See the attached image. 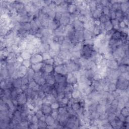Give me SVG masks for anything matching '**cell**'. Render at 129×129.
Masks as SVG:
<instances>
[{
    "label": "cell",
    "instance_id": "6da1fadb",
    "mask_svg": "<svg viewBox=\"0 0 129 129\" xmlns=\"http://www.w3.org/2000/svg\"><path fill=\"white\" fill-rule=\"evenodd\" d=\"M116 84L117 88L122 90H126L129 89V80L125 79L121 74L117 80Z\"/></svg>",
    "mask_w": 129,
    "mask_h": 129
},
{
    "label": "cell",
    "instance_id": "7a4b0ae2",
    "mask_svg": "<svg viewBox=\"0 0 129 129\" xmlns=\"http://www.w3.org/2000/svg\"><path fill=\"white\" fill-rule=\"evenodd\" d=\"M54 73L66 75L68 73V71L66 65L62 64L54 66Z\"/></svg>",
    "mask_w": 129,
    "mask_h": 129
},
{
    "label": "cell",
    "instance_id": "3957f363",
    "mask_svg": "<svg viewBox=\"0 0 129 129\" xmlns=\"http://www.w3.org/2000/svg\"><path fill=\"white\" fill-rule=\"evenodd\" d=\"M73 27L75 31H82L84 29V23L79 21L78 19L71 22Z\"/></svg>",
    "mask_w": 129,
    "mask_h": 129
},
{
    "label": "cell",
    "instance_id": "277c9868",
    "mask_svg": "<svg viewBox=\"0 0 129 129\" xmlns=\"http://www.w3.org/2000/svg\"><path fill=\"white\" fill-rule=\"evenodd\" d=\"M30 60L32 64L42 63L43 61L42 54L40 53H36L34 55H32Z\"/></svg>",
    "mask_w": 129,
    "mask_h": 129
},
{
    "label": "cell",
    "instance_id": "5b68a950",
    "mask_svg": "<svg viewBox=\"0 0 129 129\" xmlns=\"http://www.w3.org/2000/svg\"><path fill=\"white\" fill-rule=\"evenodd\" d=\"M119 65L118 61L114 59L112 60H109L107 61V67L110 69L117 70V68Z\"/></svg>",
    "mask_w": 129,
    "mask_h": 129
},
{
    "label": "cell",
    "instance_id": "8992f818",
    "mask_svg": "<svg viewBox=\"0 0 129 129\" xmlns=\"http://www.w3.org/2000/svg\"><path fill=\"white\" fill-rule=\"evenodd\" d=\"M11 77L9 72L6 67L1 68V71H0V80H5Z\"/></svg>",
    "mask_w": 129,
    "mask_h": 129
},
{
    "label": "cell",
    "instance_id": "52a82bcc",
    "mask_svg": "<svg viewBox=\"0 0 129 129\" xmlns=\"http://www.w3.org/2000/svg\"><path fill=\"white\" fill-rule=\"evenodd\" d=\"M39 53L42 54L45 53H48L50 50V45L47 43H41L38 47Z\"/></svg>",
    "mask_w": 129,
    "mask_h": 129
},
{
    "label": "cell",
    "instance_id": "ba28073f",
    "mask_svg": "<svg viewBox=\"0 0 129 129\" xmlns=\"http://www.w3.org/2000/svg\"><path fill=\"white\" fill-rule=\"evenodd\" d=\"M83 37H84V41L92 40L94 39L95 38L92 32L89 30L84 29L83 30Z\"/></svg>",
    "mask_w": 129,
    "mask_h": 129
},
{
    "label": "cell",
    "instance_id": "9c48e42d",
    "mask_svg": "<svg viewBox=\"0 0 129 129\" xmlns=\"http://www.w3.org/2000/svg\"><path fill=\"white\" fill-rule=\"evenodd\" d=\"M60 25V22L54 19L52 20H49L47 28H48L51 30L54 31L59 27Z\"/></svg>",
    "mask_w": 129,
    "mask_h": 129
},
{
    "label": "cell",
    "instance_id": "30bf717a",
    "mask_svg": "<svg viewBox=\"0 0 129 129\" xmlns=\"http://www.w3.org/2000/svg\"><path fill=\"white\" fill-rule=\"evenodd\" d=\"M17 100L18 102V104L20 105H26L27 102L28 97L24 92L18 95L17 97Z\"/></svg>",
    "mask_w": 129,
    "mask_h": 129
},
{
    "label": "cell",
    "instance_id": "8fae6325",
    "mask_svg": "<svg viewBox=\"0 0 129 129\" xmlns=\"http://www.w3.org/2000/svg\"><path fill=\"white\" fill-rule=\"evenodd\" d=\"M40 110L45 115H50L51 112L53 111V109L51 108L50 105L45 104H42L40 108Z\"/></svg>",
    "mask_w": 129,
    "mask_h": 129
},
{
    "label": "cell",
    "instance_id": "7c38bea8",
    "mask_svg": "<svg viewBox=\"0 0 129 129\" xmlns=\"http://www.w3.org/2000/svg\"><path fill=\"white\" fill-rule=\"evenodd\" d=\"M67 83H57L54 85V87L56 89L57 91L58 92V93H62V92H64L65 90V88L66 87V85H67Z\"/></svg>",
    "mask_w": 129,
    "mask_h": 129
},
{
    "label": "cell",
    "instance_id": "4fadbf2b",
    "mask_svg": "<svg viewBox=\"0 0 129 129\" xmlns=\"http://www.w3.org/2000/svg\"><path fill=\"white\" fill-rule=\"evenodd\" d=\"M45 80H46V82L47 83H48V84H49L51 86H54V85L56 82L55 78L54 73L48 74L47 75Z\"/></svg>",
    "mask_w": 129,
    "mask_h": 129
},
{
    "label": "cell",
    "instance_id": "5bb4252c",
    "mask_svg": "<svg viewBox=\"0 0 129 129\" xmlns=\"http://www.w3.org/2000/svg\"><path fill=\"white\" fill-rule=\"evenodd\" d=\"M53 88V86H51L46 83L43 85L40 86V90L44 92L47 95L48 94H50Z\"/></svg>",
    "mask_w": 129,
    "mask_h": 129
},
{
    "label": "cell",
    "instance_id": "9a60e30c",
    "mask_svg": "<svg viewBox=\"0 0 129 129\" xmlns=\"http://www.w3.org/2000/svg\"><path fill=\"white\" fill-rule=\"evenodd\" d=\"M41 71L48 74L54 73V66L46 65L43 63Z\"/></svg>",
    "mask_w": 129,
    "mask_h": 129
},
{
    "label": "cell",
    "instance_id": "2e32d148",
    "mask_svg": "<svg viewBox=\"0 0 129 129\" xmlns=\"http://www.w3.org/2000/svg\"><path fill=\"white\" fill-rule=\"evenodd\" d=\"M71 94L72 98L76 100H78V101L81 97L83 96L80 91L78 89V88H74L71 92Z\"/></svg>",
    "mask_w": 129,
    "mask_h": 129
},
{
    "label": "cell",
    "instance_id": "e0dca14e",
    "mask_svg": "<svg viewBox=\"0 0 129 129\" xmlns=\"http://www.w3.org/2000/svg\"><path fill=\"white\" fill-rule=\"evenodd\" d=\"M55 78L57 83H65L66 82V75L54 73Z\"/></svg>",
    "mask_w": 129,
    "mask_h": 129
},
{
    "label": "cell",
    "instance_id": "ac0fdd59",
    "mask_svg": "<svg viewBox=\"0 0 129 129\" xmlns=\"http://www.w3.org/2000/svg\"><path fill=\"white\" fill-rule=\"evenodd\" d=\"M27 69H28V68H27L26 67H25L23 65H22L19 68V69L17 70V72H18L19 77H21V78H22V77L26 75L27 72Z\"/></svg>",
    "mask_w": 129,
    "mask_h": 129
},
{
    "label": "cell",
    "instance_id": "d6986e66",
    "mask_svg": "<svg viewBox=\"0 0 129 129\" xmlns=\"http://www.w3.org/2000/svg\"><path fill=\"white\" fill-rule=\"evenodd\" d=\"M123 36V33L119 30H115L112 35L111 39L118 41L121 39Z\"/></svg>",
    "mask_w": 129,
    "mask_h": 129
},
{
    "label": "cell",
    "instance_id": "ffe728a7",
    "mask_svg": "<svg viewBox=\"0 0 129 129\" xmlns=\"http://www.w3.org/2000/svg\"><path fill=\"white\" fill-rule=\"evenodd\" d=\"M20 56L23 59V60H30L31 58V54L27 50H24L21 51Z\"/></svg>",
    "mask_w": 129,
    "mask_h": 129
},
{
    "label": "cell",
    "instance_id": "44dd1931",
    "mask_svg": "<svg viewBox=\"0 0 129 129\" xmlns=\"http://www.w3.org/2000/svg\"><path fill=\"white\" fill-rule=\"evenodd\" d=\"M75 36L78 42H84V37L83 33L82 31H76L75 33Z\"/></svg>",
    "mask_w": 129,
    "mask_h": 129
},
{
    "label": "cell",
    "instance_id": "7402d4cb",
    "mask_svg": "<svg viewBox=\"0 0 129 129\" xmlns=\"http://www.w3.org/2000/svg\"><path fill=\"white\" fill-rule=\"evenodd\" d=\"M129 3L128 1H122L121 3L120 10L124 13L127 11L129 10Z\"/></svg>",
    "mask_w": 129,
    "mask_h": 129
},
{
    "label": "cell",
    "instance_id": "603a6c76",
    "mask_svg": "<svg viewBox=\"0 0 129 129\" xmlns=\"http://www.w3.org/2000/svg\"><path fill=\"white\" fill-rule=\"evenodd\" d=\"M13 87L15 88H21L22 86V79L21 77L14 79L13 81Z\"/></svg>",
    "mask_w": 129,
    "mask_h": 129
},
{
    "label": "cell",
    "instance_id": "cb8c5ba5",
    "mask_svg": "<svg viewBox=\"0 0 129 129\" xmlns=\"http://www.w3.org/2000/svg\"><path fill=\"white\" fill-rule=\"evenodd\" d=\"M45 122L47 126H51L54 125L55 123L56 120L50 115H46Z\"/></svg>",
    "mask_w": 129,
    "mask_h": 129
},
{
    "label": "cell",
    "instance_id": "d4e9b609",
    "mask_svg": "<svg viewBox=\"0 0 129 129\" xmlns=\"http://www.w3.org/2000/svg\"><path fill=\"white\" fill-rule=\"evenodd\" d=\"M78 8L74 4V1L71 4H69L68 6V12L70 13V14H72L75 13L78 10Z\"/></svg>",
    "mask_w": 129,
    "mask_h": 129
},
{
    "label": "cell",
    "instance_id": "484cf974",
    "mask_svg": "<svg viewBox=\"0 0 129 129\" xmlns=\"http://www.w3.org/2000/svg\"><path fill=\"white\" fill-rule=\"evenodd\" d=\"M117 70L120 74L129 72V65L120 64L117 68Z\"/></svg>",
    "mask_w": 129,
    "mask_h": 129
},
{
    "label": "cell",
    "instance_id": "4316f807",
    "mask_svg": "<svg viewBox=\"0 0 129 129\" xmlns=\"http://www.w3.org/2000/svg\"><path fill=\"white\" fill-rule=\"evenodd\" d=\"M43 62L42 63H37V64H32L31 68L35 72H39L41 70L42 66H43Z\"/></svg>",
    "mask_w": 129,
    "mask_h": 129
},
{
    "label": "cell",
    "instance_id": "83f0119b",
    "mask_svg": "<svg viewBox=\"0 0 129 129\" xmlns=\"http://www.w3.org/2000/svg\"><path fill=\"white\" fill-rule=\"evenodd\" d=\"M83 44V42H77L75 44L73 45L72 51H81L82 48Z\"/></svg>",
    "mask_w": 129,
    "mask_h": 129
},
{
    "label": "cell",
    "instance_id": "f1b7e54d",
    "mask_svg": "<svg viewBox=\"0 0 129 129\" xmlns=\"http://www.w3.org/2000/svg\"><path fill=\"white\" fill-rule=\"evenodd\" d=\"M58 113L59 115L64 116V115H68V109L67 106L65 107H60L58 109Z\"/></svg>",
    "mask_w": 129,
    "mask_h": 129
},
{
    "label": "cell",
    "instance_id": "f546056e",
    "mask_svg": "<svg viewBox=\"0 0 129 129\" xmlns=\"http://www.w3.org/2000/svg\"><path fill=\"white\" fill-rule=\"evenodd\" d=\"M104 27H105V30L106 32L111 31L113 29V26L111 23V20L107 21L105 23H104Z\"/></svg>",
    "mask_w": 129,
    "mask_h": 129
},
{
    "label": "cell",
    "instance_id": "4dcf8cb0",
    "mask_svg": "<svg viewBox=\"0 0 129 129\" xmlns=\"http://www.w3.org/2000/svg\"><path fill=\"white\" fill-rule=\"evenodd\" d=\"M35 73V72L31 67L28 68L26 75L28 77V78L29 79V82L32 80H33V76H34Z\"/></svg>",
    "mask_w": 129,
    "mask_h": 129
},
{
    "label": "cell",
    "instance_id": "1f68e13d",
    "mask_svg": "<svg viewBox=\"0 0 129 129\" xmlns=\"http://www.w3.org/2000/svg\"><path fill=\"white\" fill-rule=\"evenodd\" d=\"M124 17V13L121 10H119L116 11V19H117L118 21H123Z\"/></svg>",
    "mask_w": 129,
    "mask_h": 129
},
{
    "label": "cell",
    "instance_id": "d6a6232c",
    "mask_svg": "<svg viewBox=\"0 0 129 129\" xmlns=\"http://www.w3.org/2000/svg\"><path fill=\"white\" fill-rule=\"evenodd\" d=\"M96 111L100 114L102 113H104L107 112V108L106 106L101 105L100 104L97 105L96 108Z\"/></svg>",
    "mask_w": 129,
    "mask_h": 129
},
{
    "label": "cell",
    "instance_id": "836d02e7",
    "mask_svg": "<svg viewBox=\"0 0 129 129\" xmlns=\"http://www.w3.org/2000/svg\"><path fill=\"white\" fill-rule=\"evenodd\" d=\"M102 15V12L96 10L93 12H92V18L94 20H97L99 19L100 17Z\"/></svg>",
    "mask_w": 129,
    "mask_h": 129
},
{
    "label": "cell",
    "instance_id": "e575fe53",
    "mask_svg": "<svg viewBox=\"0 0 129 129\" xmlns=\"http://www.w3.org/2000/svg\"><path fill=\"white\" fill-rule=\"evenodd\" d=\"M92 33L93 34L94 36V37H95L96 36H98V35H99L100 34H101V33H102V31L101 30L99 26H95V27L92 31Z\"/></svg>",
    "mask_w": 129,
    "mask_h": 129
},
{
    "label": "cell",
    "instance_id": "d590c367",
    "mask_svg": "<svg viewBox=\"0 0 129 129\" xmlns=\"http://www.w3.org/2000/svg\"><path fill=\"white\" fill-rule=\"evenodd\" d=\"M71 108L73 110L76 112L82 107H81L79 102H74L72 104Z\"/></svg>",
    "mask_w": 129,
    "mask_h": 129
},
{
    "label": "cell",
    "instance_id": "8d00e7d4",
    "mask_svg": "<svg viewBox=\"0 0 129 129\" xmlns=\"http://www.w3.org/2000/svg\"><path fill=\"white\" fill-rule=\"evenodd\" d=\"M48 53L51 58H54L59 55V51L55 50H53L52 49H50V50L48 51Z\"/></svg>",
    "mask_w": 129,
    "mask_h": 129
},
{
    "label": "cell",
    "instance_id": "74e56055",
    "mask_svg": "<svg viewBox=\"0 0 129 129\" xmlns=\"http://www.w3.org/2000/svg\"><path fill=\"white\" fill-rule=\"evenodd\" d=\"M110 20L111 19H110V18L109 16L104 15H103L102 14L101 16L100 17V18H99V20L100 21V23H102V24L105 23L107 21H108L109 20Z\"/></svg>",
    "mask_w": 129,
    "mask_h": 129
},
{
    "label": "cell",
    "instance_id": "f35d334b",
    "mask_svg": "<svg viewBox=\"0 0 129 129\" xmlns=\"http://www.w3.org/2000/svg\"><path fill=\"white\" fill-rule=\"evenodd\" d=\"M129 108L124 107L120 110V114L125 116V117L129 116Z\"/></svg>",
    "mask_w": 129,
    "mask_h": 129
},
{
    "label": "cell",
    "instance_id": "ab89813d",
    "mask_svg": "<svg viewBox=\"0 0 129 129\" xmlns=\"http://www.w3.org/2000/svg\"><path fill=\"white\" fill-rule=\"evenodd\" d=\"M110 12H111V9L109 7L106 6V7H104V8H103V9L102 11V14L103 15L109 17Z\"/></svg>",
    "mask_w": 129,
    "mask_h": 129
},
{
    "label": "cell",
    "instance_id": "60d3db41",
    "mask_svg": "<svg viewBox=\"0 0 129 129\" xmlns=\"http://www.w3.org/2000/svg\"><path fill=\"white\" fill-rule=\"evenodd\" d=\"M22 85H28L29 83V79L28 76L26 75L21 78Z\"/></svg>",
    "mask_w": 129,
    "mask_h": 129
},
{
    "label": "cell",
    "instance_id": "b9f144b4",
    "mask_svg": "<svg viewBox=\"0 0 129 129\" xmlns=\"http://www.w3.org/2000/svg\"><path fill=\"white\" fill-rule=\"evenodd\" d=\"M117 89V86L115 83H110L108 84V90L109 92H112Z\"/></svg>",
    "mask_w": 129,
    "mask_h": 129
},
{
    "label": "cell",
    "instance_id": "7bdbcfd3",
    "mask_svg": "<svg viewBox=\"0 0 129 129\" xmlns=\"http://www.w3.org/2000/svg\"><path fill=\"white\" fill-rule=\"evenodd\" d=\"M90 118L91 119H97L99 118V114L96 111H93V112H90Z\"/></svg>",
    "mask_w": 129,
    "mask_h": 129
},
{
    "label": "cell",
    "instance_id": "ee69618b",
    "mask_svg": "<svg viewBox=\"0 0 129 129\" xmlns=\"http://www.w3.org/2000/svg\"><path fill=\"white\" fill-rule=\"evenodd\" d=\"M43 63L44 64L46 65H52V66H55V61H54V58H51L49 59H47L46 60L43 61Z\"/></svg>",
    "mask_w": 129,
    "mask_h": 129
},
{
    "label": "cell",
    "instance_id": "f6af8a7d",
    "mask_svg": "<svg viewBox=\"0 0 129 129\" xmlns=\"http://www.w3.org/2000/svg\"><path fill=\"white\" fill-rule=\"evenodd\" d=\"M18 94L17 93L16 88H13L12 89V92H11V99H17L18 96Z\"/></svg>",
    "mask_w": 129,
    "mask_h": 129
},
{
    "label": "cell",
    "instance_id": "bcb514c9",
    "mask_svg": "<svg viewBox=\"0 0 129 129\" xmlns=\"http://www.w3.org/2000/svg\"><path fill=\"white\" fill-rule=\"evenodd\" d=\"M37 125L39 127V129H44V128H47V125L46 124L45 122L41 121V120H39Z\"/></svg>",
    "mask_w": 129,
    "mask_h": 129
},
{
    "label": "cell",
    "instance_id": "7dc6e473",
    "mask_svg": "<svg viewBox=\"0 0 129 129\" xmlns=\"http://www.w3.org/2000/svg\"><path fill=\"white\" fill-rule=\"evenodd\" d=\"M22 65H23V66H24L27 68H29L31 67L32 64H31L30 60H24L23 61V62L22 63Z\"/></svg>",
    "mask_w": 129,
    "mask_h": 129
},
{
    "label": "cell",
    "instance_id": "c3c4849f",
    "mask_svg": "<svg viewBox=\"0 0 129 129\" xmlns=\"http://www.w3.org/2000/svg\"><path fill=\"white\" fill-rule=\"evenodd\" d=\"M33 92V91L32 89L29 88V87L24 91V93L27 95V97H30Z\"/></svg>",
    "mask_w": 129,
    "mask_h": 129
},
{
    "label": "cell",
    "instance_id": "681fc988",
    "mask_svg": "<svg viewBox=\"0 0 129 129\" xmlns=\"http://www.w3.org/2000/svg\"><path fill=\"white\" fill-rule=\"evenodd\" d=\"M50 115L52 116L56 120H57L58 118L59 117V113H58V110H53L52 112H51Z\"/></svg>",
    "mask_w": 129,
    "mask_h": 129
},
{
    "label": "cell",
    "instance_id": "f907efd6",
    "mask_svg": "<svg viewBox=\"0 0 129 129\" xmlns=\"http://www.w3.org/2000/svg\"><path fill=\"white\" fill-rule=\"evenodd\" d=\"M50 106L53 110H58L60 107V104L59 102L55 101L54 102L51 103L50 104Z\"/></svg>",
    "mask_w": 129,
    "mask_h": 129
},
{
    "label": "cell",
    "instance_id": "816d5d0a",
    "mask_svg": "<svg viewBox=\"0 0 129 129\" xmlns=\"http://www.w3.org/2000/svg\"><path fill=\"white\" fill-rule=\"evenodd\" d=\"M98 104L104 105V106H106V105L108 104V100L107 98H101L100 100L98 102Z\"/></svg>",
    "mask_w": 129,
    "mask_h": 129
},
{
    "label": "cell",
    "instance_id": "f5cc1de1",
    "mask_svg": "<svg viewBox=\"0 0 129 129\" xmlns=\"http://www.w3.org/2000/svg\"><path fill=\"white\" fill-rule=\"evenodd\" d=\"M108 115L107 112L104 113L100 114L99 116V119L101 121H103V120L108 119Z\"/></svg>",
    "mask_w": 129,
    "mask_h": 129
},
{
    "label": "cell",
    "instance_id": "db71d44e",
    "mask_svg": "<svg viewBox=\"0 0 129 129\" xmlns=\"http://www.w3.org/2000/svg\"><path fill=\"white\" fill-rule=\"evenodd\" d=\"M39 119H38V118L35 115H34L32 116V119L31 121V123H33L34 124L37 125V124L39 122Z\"/></svg>",
    "mask_w": 129,
    "mask_h": 129
},
{
    "label": "cell",
    "instance_id": "11a10c76",
    "mask_svg": "<svg viewBox=\"0 0 129 129\" xmlns=\"http://www.w3.org/2000/svg\"><path fill=\"white\" fill-rule=\"evenodd\" d=\"M109 17L111 20H113L116 19V11L111 10V12L109 15Z\"/></svg>",
    "mask_w": 129,
    "mask_h": 129
},
{
    "label": "cell",
    "instance_id": "9f6ffc18",
    "mask_svg": "<svg viewBox=\"0 0 129 129\" xmlns=\"http://www.w3.org/2000/svg\"><path fill=\"white\" fill-rule=\"evenodd\" d=\"M38 118V119H39L43 115H44V114L42 113V112L41 111V110L40 109V110H38L37 111H36V112H35V114Z\"/></svg>",
    "mask_w": 129,
    "mask_h": 129
},
{
    "label": "cell",
    "instance_id": "6f0895ef",
    "mask_svg": "<svg viewBox=\"0 0 129 129\" xmlns=\"http://www.w3.org/2000/svg\"><path fill=\"white\" fill-rule=\"evenodd\" d=\"M36 84H37V83L34 80H32L29 82L28 84V87L32 89Z\"/></svg>",
    "mask_w": 129,
    "mask_h": 129
},
{
    "label": "cell",
    "instance_id": "680465c9",
    "mask_svg": "<svg viewBox=\"0 0 129 129\" xmlns=\"http://www.w3.org/2000/svg\"><path fill=\"white\" fill-rule=\"evenodd\" d=\"M28 128L31 129H39V127L37 125L34 124L32 123H30L29 124Z\"/></svg>",
    "mask_w": 129,
    "mask_h": 129
},
{
    "label": "cell",
    "instance_id": "91938a15",
    "mask_svg": "<svg viewBox=\"0 0 129 129\" xmlns=\"http://www.w3.org/2000/svg\"><path fill=\"white\" fill-rule=\"evenodd\" d=\"M42 56L43 61H45V60H47V59H49L51 58V57H50V56H49L48 53H45L42 54Z\"/></svg>",
    "mask_w": 129,
    "mask_h": 129
},
{
    "label": "cell",
    "instance_id": "94428289",
    "mask_svg": "<svg viewBox=\"0 0 129 129\" xmlns=\"http://www.w3.org/2000/svg\"><path fill=\"white\" fill-rule=\"evenodd\" d=\"M100 4L104 6H109L110 5V2L109 1H107V0H103V1H100Z\"/></svg>",
    "mask_w": 129,
    "mask_h": 129
},
{
    "label": "cell",
    "instance_id": "6125c7cd",
    "mask_svg": "<svg viewBox=\"0 0 129 129\" xmlns=\"http://www.w3.org/2000/svg\"><path fill=\"white\" fill-rule=\"evenodd\" d=\"M110 123L112 126L113 129H117V121L115 120L110 121Z\"/></svg>",
    "mask_w": 129,
    "mask_h": 129
},
{
    "label": "cell",
    "instance_id": "be15d7a7",
    "mask_svg": "<svg viewBox=\"0 0 129 129\" xmlns=\"http://www.w3.org/2000/svg\"><path fill=\"white\" fill-rule=\"evenodd\" d=\"M0 86H1V89H2L3 90L6 89V84L5 80H4L1 81V85H0Z\"/></svg>",
    "mask_w": 129,
    "mask_h": 129
},
{
    "label": "cell",
    "instance_id": "e7e4bbea",
    "mask_svg": "<svg viewBox=\"0 0 129 129\" xmlns=\"http://www.w3.org/2000/svg\"><path fill=\"white\" fill-rule=\"evenodd\" d=\"M121 75L124 77L125 79H126L127 80H129V72H126L125 73L121 74Z\"/></svg>",
    "mask_w": 129,
    "mask_h": 129
},
{
    "label": "cell",
    "instance_id": "03108f58",
    "mask_svg": "<svg viewBox=\"0 0 129 129\" xmlns=\"http://www.w3.org/2000/svg\"><path fill=\"white\" fill-rule=\"evenodd\" d=\"M32 90L33 91L35 92H38V91H39L40 90V86L39 85H38V84H37L33 88Z\"/></svg>",
    "mask_w": 129,
    "mask_h": 129
},
{
    "label": "cell",
    "instance_id": "003e7915",
    "mask_svg": "<svg viewBox=\"0 0 129 129\" xmlns=\"http://www.w3.org/2000/svg\"><path fill=\"white\" fill-rule=\"evenodd\" d=\"M118 118L119 119V120L124 123H125V119H126V117L125 116H124L123 115H122V114H120L118 116Z\"/></svg>",
    "mask_w": 129,
    "mask_h": 129
}]
</instances>
